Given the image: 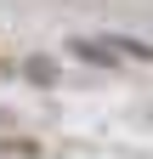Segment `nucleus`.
I'll list each match as a JSON object with an SVG mask.
<instances>
[{
	"mask_svg": "<svg viewBox=\"0 0 153 159\" xmlns=\"http://www.w3.org/2000/svg\"><path fill=\"white\" fill-rule=\"evenodd\" d=\"M28 80H34V85H51V80H57V63H51V57H28Z\"/></svg>",
	"mask_w": 153,
	"mask_h": 159,
	"instance_id": "f257e3e1",
	"label": "nucleus"
},
{
	"mask_svg": "<svg viewBox=\"0 0 153 159\" xmlns=\"http://www.w3.org/2000/svg\"><path fill=\"white\" fill-rule=\"evenodd\" d=\"M74 51H80L85 63H113V51L108 46H91V40H74Z\"/></svg>",
	"mask_w": 153,
	"mask_h": 159,
	"instance_id": "f03ea898",
	"label": "nucleus"
}]
</instances>
